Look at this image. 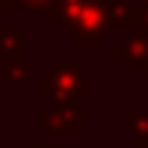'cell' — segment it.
I'll return each instance as SVG.
<instances>
[{"mask_svg":"<svg viewBox=\"0 0 148 148\" xmlns=\"http://www.w3.org/2000/svg\"><path fill=\"white\" fill-rule=\"evenodd\" d=\"M110 25H112V16H110L107 3L104 0H88L82 14L77 16V22L71 27L74 44L77 47H99Z\"/></svg>","mask_w":148,"mask_h":148,"instance_id":"cell-1","label":"cell"},{"mask_svg":"<svg viewBox=\"0 0 148 148\" xmlns=\"http://www.w3.org/2000/svg\"><path fill=\"white\" fill-rule=\"evenodd\" d=\"M49 71H52V90H49L52 104H77L79 96L88 93V77L74 63L55 58L49 63Z\"/></svg>","mask_w":148,"mask_h":148,"instance_id":"cell-2","label":"cell"},{"mask_svg":"<svg viewBox=\"0 0 148 148\" xmlns=\"http://www.w3.org/2000/svg\"><path fill=\"white\" fill-rule=\"evenodd\" d=\"M112 58L123 60L129 71H148V33H134L123 44L112 47Z\"/></svg>","mask_w":148,"mask_h":148,"instance_id":"cell-3","label":"cell"},{"mask_svg":"<svg viewBox=\"0 0 148 148\" xmlns=\"http://www.w3.org/2000/svg\"><path fill=\"white\" fill-rule=\"evenodd\" d=\"M0 71L8 82H22L27 71V52L25 49H14V52H3L0 58Z\"/></svg>","mask_w":148,"mask_h":148,"instance_id":"cell-4","label":"cell"},{"mask_svg":"<svg viewBox=\"0 0 148 148\" xmlns=\"http://www.w3.org/2000/svg\"><path fill=\"white\" fill-rule=\"evenodd\" d=\"M38 132L41 134H58V132H69V123H66V115L58 104L41 107L38 112Z\"/></svg>","mask_w":148,"mask_h":148,"instance_id":"cell-5","label":"cell"},{"mask_svg":"<svg viewBox=\"0 0 148 148\" xmlns=\"http://www.w3.org/2000/svg\"><path fill=\"white\" fill-rule=\"evenodd\" d=\"M126 121H129V129H132L134 137L140 143H148V110L145 107H132L126 112Z\"/></svg>","mask_w":148,"mask_h":148,"instance_id":"cell-6","label":"cell"},{"mask_svg":"<svg viewBox=\"0 0 148 148\" xmlns=\"http://www.w3.org/2000/svg\"><path fill=\"white\" fill-rule=\"evenodd\" d=\"M58 3H60V19H58V22L66 27V30H71L88 0H58Z\"/></svg>","mask_w":148,"mask_h":148,"instance_id":"cell-7","label":"cell"},{"mask_svg":"<svg viewBox=\"0 0 148 148\" xmlns=\"http://www.w3.org/2000/svg\"><path fill=\"white\" fill-rule=\"evenodd\" d=\"M110 8L112 22H137V11L129 5V0H104Z\"/></svg>","mask_w":148,"mask_h":148,"instance_id":"cell-8","label":"cell"},{"mask_svg":"<svg viewBox=\"0 0 148 148\" xmlns=\"http://www.w3.org/2000/svg\"><path fill=\"white\" fill-rule=\"evenodd\" d=\"M52 0H16V5L19 8H36V11H41L44 5H49Z\"/></svg>","mask_w":148,"mask_h":148,"instance_id":"cell-9","label":"cell"},{"mask_svg":"<svg viewBox=\"0 0 148 148\" xmlns=\"http://www.w3.org/2000/svg\"><path fill=\"white\" fill-rule=\"evenodd\" d=\"M137 25L143 33H148V5H143V11H137Z\"/></svg>","mask_w":148,"mask_h":148,"instance_id":"cell-10","label":"cell"},{"mask_svg":"<svg viewBox=\"0 0 148 148\" xmlns=\"http://www.w3.org/2000/svg\"><path fill=\"white\" fill-rule=\"evenodd\" d=\"M11 25H14V22H8V19L3 22V19H0V44H3V38H5V33H8V27H11Z\"/></svg>","mask_w":148,"mask_h":148,"instance_id":"cell-11","label":"cell"},{"mask_svg":"<svg viewBox=\"0 0 148 148\" xmlns=\"http://www.w3.org/2000/svg\"><path fill=\"white\" fill-rule=\"evenodd\" d=\"M16 0H0V8H14Z\"/></svg>","mask_w":148,"mask_h":148,"instance_id":"cell-12","label":"cell"},{"mask_svg":"<svg viewBox=\"0 0 148 148\" xmlns=\"http://www.w3.org/2000/svg\"><path fill=\"white\" fill-rule=\"evenodd\" d=\"M30 148H41V145H30ZM47 148H74V145H47Z\"/></svg>","mask_w":148,"mask_h":148,"instance_id":"cell-13","label":"cell"},{"mask_svg":"<svg viewBox=\"0 0 148 148\" xmlns=\"http://www.w3.org/2000/svg\"><path fill=\"white\" fill-rule=\"evenodd\" d=\"M132 148H148V143H140V145H132Z\"/></svg>","mask_w":148,"mask_h":148,"instance_id":"cell-14","label":"cell"},{"mask_svg":"<svg viewBox=\"0 0 148 148\" xmlns=\"http://www.w3.org/2000/svg\"><path fill=\"white\" fill-rule=\"evenodd\" d=\"M0 104H3V93H0Z\"/></svg>","mask_w":148,"mask_h":148,"instance_id":"cell-15","label":"cell"},{"mask_svg":"<svg viewBox=\"0 0 148 148\" xmlns=\"http://www.w3.org/2000/svg\"><path fill=\"white\" fill-rule=\"evenodd\" d=\"M143 5H148V0H143Z\"/></svg>","mask_w":148,"mask_h":148,"instance_id":"cell-16","label":"cell"},{"mask_svg":"<svg viewBox=\"0 0 148 148\" xmlns=\"http://www.w3.org/2000/svg\"><path fill=\"white\" fill-rule=\"evenodd\" d=\"M0 143H3V140H0Z\"/></svg>","mask_w":148,"mask_h":148,"instance_id":"cell-17","label":"cell"}]
</instances>
